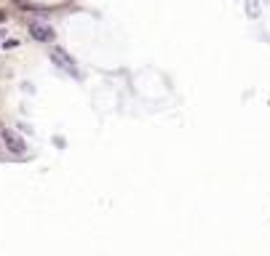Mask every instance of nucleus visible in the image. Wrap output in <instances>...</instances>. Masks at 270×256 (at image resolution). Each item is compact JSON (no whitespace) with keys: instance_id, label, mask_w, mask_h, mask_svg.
<instances>
[{"instance_id":"f257e3e1","label":"nucleus","mask_w":270,"mask_h":256,"mask_svg":"<svg viewBox=\"0 0 270 256\" xmlns=\"http://www.w3.org/2000/svg\"><path fill=\"white\" fill-rule=\"evenodd\" d=\"M51 59H54L65 72H70V75H75V78L80 75V72H78V61L72 59V56L67 54V51L62 48V45H51Z\"/></svg>"},{"instance_id":"20e7f679","label":"nucleus","mask_w":270,"mask_h":256,"mask_svg":"<svg viewBox=\"0 0 270 256\" xmlns=\"http://www.w3.org/2000/svg\"><path fill=\"white\" fill-rule=\"evenodd\" d=\"M246 11H249V16H257L260 14V3L257 0H246Z\"/></svg>"},{"instance_id":"7ed1b4c3","label":"nucleus","mask_w":270,"mask_h":256,"mask_svg":"<svg viewBox=\"0 0 270 256\" xmlns=\"http://www.w3.org/2000/svg\"><path fill=\"white\" fill-rule=\"evenodd\" d=\"M0 136H3V144H5V150H8V152H14V155H24V152H27V141L22 139L16 131L3 128V131H0Z\"/></svg>"},{"instance_id":"39448f33","label":"nucleus","mask_w":270,"mask_h":256,"mask_svg":"<svg viewBox=\"0 0 270 256\" xmlns=\"http://www.w3.org/2000/svg\"><path fill=\"white\" fill-rule=\"evenodd\" d=\"M0 45H3V48H5V51H8V48H19V45H22V43H19V40H16V38H5V43H0Z\"/></svg>"},{"instance_id":"423d86ee","label":"nucleus","mask_w":270,"mask_h":256,"mask_svg":"<svg viewBox=\"0 0 270 256\" xmlns=\"http://www.w3.org/2000/svg\"><path fill=\"white\" fill-rule=\"evenodd\" d=\"M5 19H8V14H5V11H3V8H0V24H3V21H5Z\"/></svg>"},{"instance_id":"0eeeda50","label":"nucleus","mask_w":270,"mask_h":256,"mask_svg":"<svg viewBox=\"0 0 270 256\" xmlns=\"http://www.w3.org/2000/svg\"><path fill=\"white\" fill-rule=\"evenodd\" d=\"M0 40H5V32L3 30H0Z\"/></svg>"},{"instance_id":"f03ea898","label":"nucleus","mask_w":270,"mask_h":256,"mask_svg":"<svg viewBox=\"0 0 270 256\" xmlns=\"http://www.w3.org/2000/svg\"><path fill=\"white\" fill-rule=\"evenodd\" d=\"M30 38L32 40H38V43H54L56 40V32H54V27L48 24V21H30Z\"/></svg>"}]
</instances>
